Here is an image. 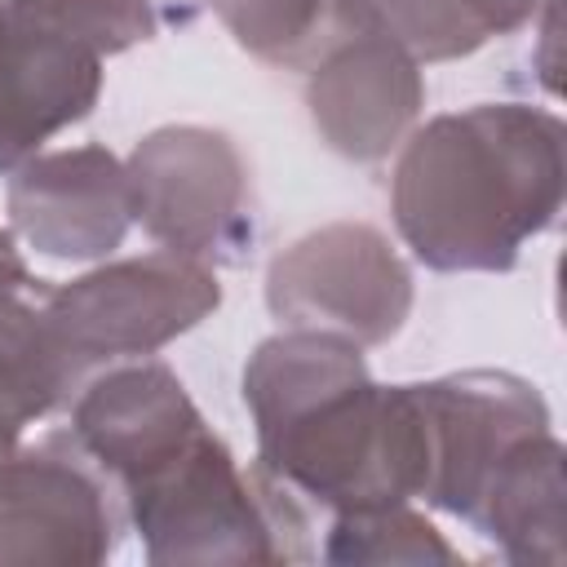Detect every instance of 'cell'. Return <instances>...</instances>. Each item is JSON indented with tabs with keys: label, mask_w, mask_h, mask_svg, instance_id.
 <instances>
[{
	"label": "cell",
	"mask_w": 567,
	"mask_h": 567,
	"mask_svg": "<svg viewBox=\"0 0 567 567\" xmlns=\"http://www.w3.org/2000/svg\"><path fill=\"white\" fill-rule=\"evenodd\" d=\"M4 208L13 239L53 261H106L133 226L128 173L106 146L31 155L9 173Z\"/></svg>",
	"instance_id": "9c48e42d"
},
{
	"label": "cell",
	"mask_w": 567,
	"mask_h": 567,
	"mask_svg": "<svg viewBox=\"0 0 567 567\" xmlns=\"http://www.w3.org/2000/svg\"><path fill=\"white\" fill-rule=\"evenodd\" d=\"M102 58L0 0V177L80 124L102 97Z\"/></svg>",
	"instance_id": "8fae6325"
},
{
	"label": "cell",
	"mask_w": 567,
	"mask_h": 567,
	"mask_svg": "<svg viewBox=\"0 0 567 567\" xmlns=\"http://www.w3.org/2000/svg\"><path fill=\"white\" fill-rule=\"evenodd\" d=\"M31 284H35V279H31V266H27V257L18 252V239H13V230H4V226H0V301H13V297H22Z\"/></svg>",
	"instance_id": "ac0fdd59"
},
{
	"label": "cell",
	"mask_w": 567,
	"mask_h": 567,
	"mask_svg": "<svg viewBox=\"0 0 567 567\" xmlns=\"http://www.w3.org/2000/svg\"><path fill=\"white\" fill-rule=\"evenodd\" d=\"M306 106L328 151L354 164H377L416 128V115L425 111V75L421 62L368 18L310 66Z\"/></svg>",
	"instance_id": "ba28073f"
},
{
	"label": "cell",
	"mask_w": 567,
	"mask_h": 567,
	"mask_svg": "<svg viewBox=\"0 0 567 567\" xmlns=\"http://www.w3.org/2000/svg\"><path fill=\"white\" fill-rule=\"evenodd\" d=\"M567 128L527 102H474L425 120L399 146L390 213L416 261L443 275H505L563 213Z\"/></svg>",
	"instance_id": "6da1fadb"
},
{
	"label": "cell",
	"mask_w": 567,
	"mask_h": 567,
	"mask_svg": "<svg viewBox=\"0 0 567 567\" xmlns=\"http://www.w3.org/2000/svg\"><path fill=\"white\" fill-rule=\"evenodd\" d=\"M226 35L266 66L310 71L332 44L359 31L368 0H204Z\"/></svg>",
	"instance_id": "5bb4252c"
},
{
	"label": "cell",
	"mask_w": 567,
	"mask_h": 567,
	"mask_svg": "<svg viewBox=\"0 0 567 567\" xmlns=\"http://www.w3.org/2000/svg\"><path fill=\"white\" fill-rule=\"evenodd\" d=\"M470 527L509 563L567 567V483L563 443L540 430L518 439L487 478Z\"/></svg>",
	"instance_id": "7c38bea8"
},
{
	"label": "cell",
	"mask_w": 567,
	"mask_h": 567,
	"mask_svg": "<svg viewBox=\"0 0 567 567\" xmlns=\"http://www.w3.org/2000/svg\"><path fill=\"white\" fill-rule=\"evenodd\" d=\"M35 22L71 35L75 44L93 49L97 58L128 53L159 31L155 0H9Z\"/></svg>",
	"instance_id": "2e32d148"
},
{
	"label": "cell",
	"mask_w": 567,
	"mask_h": 567,
	"mask_svg": "<svg viewBox=\"0 0 567 567\" xmlns=\"http://www.w3.org/2000/svg\"><path fill=\"white\" fill-rule=\"evenodd\" d=\"M133 221L168 252L204 266H244L257 252L261 217L252 168L239 142L213 124H164L137 137L124 159Z\"/></svg>",
	"instance_id": "7a4b0ae2"
},
{
	"label": "cell",
	"mask_w": 567,
	"mask_h": 567,
	"mask_svg": "<svg viewBox=\"0 0 567 567\" xmlns=\"http://www.w3.org/2000/svg\"><path fill=\"white\" fill-rule=\"evenodd\" d=\"M323 563H461V549L408 501L328 514Z\"/></svg>",
	"instance_id": "9a60e30c"
},
{
	"label": "cell",
	"mask_w": 567,
	"mask_h": 567,
	"mask_svg": "<svg viewBox=\"0 0 567 567\" xmlns=\"http://www.w3.org/2000/svg\"><path fill=\"white\" fill-rule=\"evenodd\" d=\"M84 385V368L53 337L40 306L0 301V461L22 443V430Z\"/></svg>",
	"instance_id": "4fadbf2b"
},
{
	"label": "cell",
	"mask_w": 567,
	"mask_h": 567,
	"mask_svg": "<svg viewBox=\"0 0 567 567\" xmlns=\"http://www.w3.org/2000/svg\"><path fill=\"white\" fill-rule=\"evenodd\" d=\"M66 430L124 492L128 483L146 478L182 447H190L208 430V421L199 416L182 377L146 354L106 363V372L84 381L75 390Z\"/></svg>",
	"instance_id": "30bf717a"
},
{
	"label": "cell",
	"mask_w": 567,
	"mask_h": 567,
	"mask_svg": "<svg viewBox=\"0 0 567 567\" xmlns=\"http://www.w3.org/2000/svg\"><path fill=\"white\" fill-rule=\"evenodd\" d=\"M461 4H465V13H470L474 31H478L483 44H487V40H496V35H514V31H523V27H536V18H540L554 0H461Z\"/></svg>",
	"instance_id": "e0dca14e"
},
{
	"label": "cell",
	"mask_w": 567,
	"mask_h": 567,
	"mask_svg": "<svg viewBox=\"0 0 567 567\" xmlns=\"http://www.w3.org/2000/svg\"><path fill=\"white\" fill-rule=\"evenodd\" d=\"M124 532L120 483L71 430L18 443L0 461V567H97Z\"/></svg>",
	"instance_id": "5b68a950"
},
{
	"label": "cell",
	"mask_w": 567,
	"mask_h": 567,
	"mask_svg": "<svg viewBox=\"0 0 567 567\" xmlns=\"http://www.w3.org/2000/svg\"><path fill=\"white\" fill-rule=\"evenodd\" d=\"M416 399L430 443V478L421 501L465 523L478 509V496L505 452L518 439L549 430V408L540 390L527 377L501 368H470L416 381Z\"/></svg>",
	"instance_id": "52a82bcc"
},
{
	"label": "cell",
	"mask_w": 567,
	"mask_h": 567,
	"mask_svg": "<svg viewBox=\"0 0 567 567\" xmlns=\"http://www.w3.org/2000/svg\"><path fill=\"white\" fill-rule=\"evenodd\" d=\"M221 306L217 270L182 252L102 261L44 297V319L66 354L89 372L97 363L146 359L204 323Z\"/></svg>",
	"instance_id": "277c9868"
},
{
	"label": "cell",
	"mask_w": 567,
	"mask_h": 567,
	"mask_svg": "<svg viewBox=\"0 0 567 567\" xmlns=\"http://www.w3.org/2000/svg\"><path fill=\"white\" fill-rule=\"evenodd\" d=\"M266 310L284 328H319L385 346L412 315V270L372 221H328L266 266Z\"/></svg>",
	"instance_id": "8992f818"
},
{
	"label": "cell",
	"mask_w": 567,
	"mask_h": 567,
	"mask_svg": "<svg viewBox=\"0 0 567 567\" xmlns=\"http://www.w3.org/2000/svg\"><path fill=\"white\" fill-rule=\"evenodd\" d=\"M128 527L155 567L279 563L252 465L244 470L221 434L204 430L173 461L124 487Z\"/></svg>",
	"instance_id": "3957f363"
}]
</instances>
